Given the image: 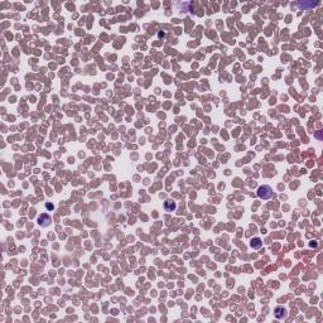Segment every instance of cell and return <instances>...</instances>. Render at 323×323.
I'll return each mask as SVG.
<instances>
[{"label":"cell","mask_w":323,"mask_h":323,"mask_svg":"<svg viewBox=\"0 0 323 323\" xmlns=\"http://www.w3.org/2000/svg\"><path fill=\"white\" fill-rule=\"evenodd\" d=\"M286 316H288V313H286V309H285V308H283V307L275 308V317H276L278 319H285Z\"/></svg>","instance_id":"cell-3"},{"label":"cell","mask_w":323,"mask_h":323,"mask_svg":"<svg viewBox=\"0 0 323 323\" xmlns=\"http://www.w3.org/2000/svg\"><path fill=\"white\" fill-rule=\"evenodd\" d=\"M257 196L261 200H270L274 197V192L270 186H261L257 189Z\"/></svg>","instance_id":"cell-1"},{"label":"cell","mask_w":323,"mask_h":323,"mask_svg":"<svg viewBox=\"0 0 323 323\" xmlns=\"http://www.w3.org/2000/svg\"><path fill=\"white\" fill-rule=\"evenodd\" d=\"M314 5H318V3H299V7L303 9H307V8H311Z\"/></svg>","instance_id":"cell-6"},{"label":"cell","mask_w":323,"mask_h":323,"mask_svg":"<svg viewBox=\"0 0 323 323\" xmlns=\"http://www.w3.org/2000/svg\"><path fill=\"white\" fill-rule=\"evenodd\" d=\"M47 208H51V210H53V205H47Z\"/></svg>","instance_id":"cell-7"},{"label":"cell","mask_w":323,"mask_h":323,"mask_svg":"<svg viewBox=\"0 0 323 323\" xmlns=\"http://www.w3.org/2000/svg\"><path fill=\"white\" fill-rule=\"evenodd\" d=\"M176 202L174 201H172V200H167L166 202H164V210L167 211V212H172V211H174L176 210Z\"/></svg>","instance_id":"cell-4"},{"label":"cell","mask_w":323,"mask_h":323,"mask_svg":"<svg viewBox=\"0 0 323 323\" xmlns=\"http://www.w3.org/2000/svg\"><path fill=\"white\" fill-rule=\"evenodd\" d=\"M51 222H52V218H51V216L47 215V213H43V215H41V216L38 217V223L42 226V227H47V226L51 225Z\"/></svg>","instance_id":"cell-2"},{"label":"cell","mask_w":323,"mask_h":323,"mask_svg":"<svg viewBox=\"0 0 323 323\" xmlns=\"http://www.w3.org/2000/svg\"><path fill=\"white\" fill-rule=\"evenodd\" d=\"M250 245H251V247H252V249L257 250V249H260V247L263 246V242H261V240H260L259 237H254V239H251Z\"/></svg>","instance_id":"cell-5"}]
</instances>
